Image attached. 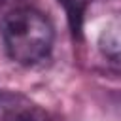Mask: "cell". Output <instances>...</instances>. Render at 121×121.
<instances>
[{
	"label": "cell",
	"instance_id": "1",
	"mask_svg": "<svg viewBox=\"0 0 121 121\" xmlns=\"http://www.w3.org/2000/svg\"><path fill=\"white\" fill-rule=\"evenodd\" d=\"M2 40L11 60L32 66L51 53L53 26L38 9L17 8L2 19Z\"/></svg>",
	"mask_w": 121,
	"mask_h": 121
},
{
	"label": "cell",
	"instance_id": "2",
	"mask_svg": "<svg viewBox=\"0 0 121 121\" xmlns=\"http://www.w3.org/2000/svg\"><path fill=\"white\" fill-rule=\"evenodd\" d=\"M0 121H47V115L19 93H0Z\"/></svg>",
	"mask_w": 121,
	"mask_h": 121
},
{
	"label": "cell",
	"instance_id": "3",
	"mask_svg": "<svg viewBox=\"0 0 121 121\" xmlns=\"http://www.w3.org/2000/svg\"><path fill=\"white\" fill-rule=\"evenodd\" d=\"M59 4H62L66 15H68V23L74 34L81 32V25H83V15H85V8L89 4V0H59Z\"/></svg>",
	"mask_w": 121,
	"mask_h": 121
}]
</instances>
